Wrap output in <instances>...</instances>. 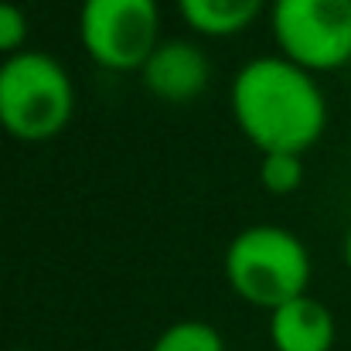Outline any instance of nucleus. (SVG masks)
Here are the masks:
<instances>
[{
	"mask_svg": "<svg viewBox=\"0 0 351 351\" xmlns=\"http://www.w3.org/2000/svg\"><path fill=\"white\" fill-rule=\"evenodd\" d=\"M276 51L321 75L351 65V0H273Z\"/></svg>",
	"mask_w": 351,
	"mask_h": 351,
	"instance_id": "4",
	"label": "nucleus"
},
{
	"mask_svg": "<svg viewBox=\"0 0 351 351\" xmlns=\"http://www.w3.org/2000/svg\"><path fill=\"white\" fill-rule=\"evenodd\" d=\"M181 21L202 38H235L269 10L273 0H174Z\"/></svg>",
	"mask_w": 351,
	"mask_h": 351,
	"instance_id": "8",
	"label": "nucleus"
},
{
	"mask_svg": "<svg viewBox=\"0 0 351 351\" xmlns=\"http://www.w3.org/2000/svg\"><path fill=\"white\" fill-rule=\"evenodd\" d=\"M140 79L147 93L160 103H191L208 89L212 62L195 41L171 38L150 51V58L140 69Z\"/></svg>",
	"mask_w": 351,
	"mask_h": 351,
	"instance_id": "6",
	"label": "nucleus"
},
{
	"mask_svg": "<svg viewBox=\"0 0 351 351\" xmlns=\"http://www.w3.org/2000/svg\"><path fill=\"white\" fill-rule=\"evenodd\" d=\"M150 351H229V348H226V338H222V331L215 324L198 321V317H184V321L167 324L154 338Z\"/></svg>",
	"mask_w": 351,
	"mask_h": 351,
	"instance_id": "9",
	"label": "nucleus"
},
{
	"mask_svg": "<svg viewBox=\"0 0 351 351\" xmlns=\"http://www.w3.org/2000/svg\"><path fill=\"white\" fill-rule=\"evenodd\" d=\"M266 335L273 351H335L338 321L331 307L311 293H300L266 317Z\"/></svg>",
	"mask_w": 351,
	"mask_h": 351,
	"instance_id": "7",
	"label": "nucleus"
},
{
	"mask_svg": "<svg viewBox=\"0 0 351 351\" xmlns=\"http://www.w3.org/2000/svg\"><path fill=\"white\" fill-rule=\"evenodd\" d=\"M222 269L226 283L242 304L269 314L280 304L311 293L307 287L314 276V259L297 232L273 222H259L242 229L226 245Z\"/></svg>",
	"mask_w": 351,
	"mask_h": 351,
	"instance_id": "2",
	"label": "nucleus"
},
{
	"mask_svg": "<svg viewBox=\"0 0 351 351\" xmlns=\"http://www.w3.org/2000/svg\"><path fill=\"white\" fill-rule=\"evenodd\" d=\"M75 117L69 69L38 48L0 58V130L21 143L55 140Z\"/></svg>",
	"mask_w": 351,
	"mask_h": 351,
	"instance_id": "3",
	"label": "nucleus"
},
{
	"mask_svg": "<svg viewBox=\"0 0 351 351\" xmlns=\"http://www.w3.org/2000/svg\"><path fill=\"white\" fill-rule=\"evenodd\" d=\"M235 126L259 154H307L328 130V96L314 72L276 55H256L232 75Z\"/></svg>",
	"mask_w": 351,
	"mask_h": 351,
	"instance_id": "1",
	"label": "nucleus"
},
{
	"mask_svg": "<svg viewBox=\"0 0 351 351\" xmlns=\"http://www.w3.org/2000/svg\"><path fill=\"white\" fill-rule=\"evenodd\" d=\"M341 259H345V266H348V273H351V226H348V232H345V242H341Z\"/></svg>",
	"mask_w": 351,
	"mask_h": 351,
	"instance_id": "12",
	"label": "nucleus"
},
{
	"mask_svg": "<svg viewBox=\"0 0 351 351\" xmlns=\"http://www.w3.org/2000/svg\"><path fill=\"white\" fill-rule=\"evenodd\" d=\"M304 154H263L259 157V184L273 198L297 195L304 188Z\"/></svg>",
	"mask_w": 351,
	"mask_h": 351,
	"instance_id": "10",
	"label": "nucleus"
},
{
	"mask_svg": "<svg viewBox=\"0 0 351 351\" xmlns=\"http://www.w3.org/2000/svg\"><path fill=\"white\" fill-rule=\"evenodd\" d=\"M27 31H31L27 14L14 0H0V58H10V55L24 51Z\"/></svg>",
	"mask_w": 351,
	"mask_h": 351,
	"instance_id": "11",
	"label": "nucleus"
},
{
	"mask_svg": "<svg viewBox=\"0 0 351 351\" xmlns=\"http://www.w3.org/2000/svg\"><path fill=\"white\" fill-rule=\"evenodd\" d=\"M14 351H31V348H14Z\"/></svg>",
	"mask_w": 351,
	"mask_h": 351,
	"instance_id": "13",
	"label": "nucleus"
},
{
	"mask_svg": "<svg viewBox=\"0 0 351 351\" xmlns=\"http://www.w3.org/2000/svg\"><path fill=\"white\" fill-rule=\"evenodd\" d=\"M79 41L106 72H140L160 38L157 0H82Z\"/></svg>",
	"mask_w": 351,
	"mask_h": 351,
	"instance_id": "5",
	"label": "nucleus"
}]
</instances>
